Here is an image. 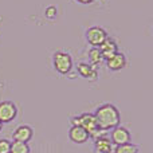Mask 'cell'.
Here are the masks:
<instances>
[{"mask_svg": "<svg viewBox=\"0 0 153 153\" xmlns=\"http://www.w3.org/2000/svg\"><path fill=\"white\" fill-rule=\"evenodd\" d=\"M97 125L101 130H110L114 129L116 126L120 125V111L117 110L116 106L110 105V103H105V105L100 106L94 114Z\"/></svg>", "mask_w": 153, "mask_h": 153, "instance_id": "cell-1", "label": "cell"}, {"mask_svg": "<svg viewBox=\"0 0 153 153\" xmlns=\"http://www.w3.org/2000/svg\"><path fill=\"white\" fill-rule=\"evenodd\" d=\"M73 126H82L87 133H89V137H93L94 140L102 137L105 134V130H101L97 125L94 114H81V116L73 118Z\"/></svg>", "mask_w": 153, "mask_h": 153, "instance_id": "cell-2", "label": "cell"}, {"mask_svg": "<svg viewBox=\"0 0 153 153\" xmlns=\"http://www.w3.org/2000/svg\"><path fill=\"white\" fill-rule=\"evenodd\" d=\"M54 67L61 74H69L73 67V59L67 53H56L54 55Z\"/></svg>", "mask_w": 153, "mask_h": 153, "instance_id": "cell-3", "label": "cell"}, {"mask_svg": "<svg viewBox=\"0 0 153 153\" xmlns=\"http://www.w3.org/2000/svg\"><path fill=\"white\" fill-rule=\"evenodd\" d=\"M16 114H18V109L13 102H11V101L0 102V122L1 124L13 121L16 118Z\"/></svg>", "mask_w": 153, "mask_h": 153, "instance_id": "cell-4", "label": "cell"}, {"mask_svg": "<svg viewBox=\"0 0 153 153\" xmlns=\"http://www.w3.org/2000/svg\"><path fill=\"white\" fill-rule=\"evenodd\" d=\"M86 38L87 42L93 46V47H98V46L102 45V42L108 38V34L103 28L101 27H91L89 28V31L86 32Z\"/></svg>", "mask_w": 153, "mask_h": 153, "instance_id": "cell-5", "label": "cell"}, {"mask_svg": "<svg viewBox=\"0 0 153 153\" xmlns=\"http://www.w3.org/2000/svg\"><path fill=\"white\" fill-rule=\"evenodd\" d=\"M110 138L113 145L118 146V145H124V144H129L130 143V133L128 132L125 128L122 126H116L114 129H111L110 133Z\"/></svg>", "mask_w": 153, "mask_h": 153, "instance_id": "cell-6", "label": "cell"}, {"mask_svg": "<svg viewBox=\"0 0 153 153\" xmlns=\"http://www.w3.org/2000/svg\"><path fill=\"white\" fill-rule=\"evenodd\" d=\"M98 50H100L101 54H102L103 61H106V59H109L111 55L118 53V51H117L118 47H117L116 42H114L113 39H110V38H106V39L102 42V45L98 46Z\"/></svg>", "mask_w": 153, "mask_h": 153, "instance_id": "cell-7", "label": "cell"}, {"mask_svg": "<svg viewBox=\"0 0 153 153\" xmlns=\"http://www.w3.org/2000/svg\"><path fill=\"white\" fill-rule=\"evenodd\" d=\"M125 65H126V59H125L124 54H121V53H116L109 59H106V66L111 71H118V70L124 69Z\"/></svg>", "mask_w": 153, "mask_h": 153, "instance_id": "cell-8", "label": "cell"}, {"mask_svg": "<svg viewBox=\"0 0 153 153\" xmlns=\"http://www.w3.org/2000/svg\"><path fill=\"white\" fill-rule=\"evenodd\" d=\"M69 137L73 143L75 144H83L89 140V133L82 126H71L69 132Z\"/></svg>", "mask_w": 153, "mask_h": 153, "instance_id": "cell-9", "label": "cell"}, {"mask_svg": "<svg viewBox=\"0 0 153 153\" xmlns=\"http://www.w3.org/2000/svg\"><path fill=\"white\" fill-rule=\"evenodd\" d=\"M13 141H19V143H28L32 138V129L27 125H22L13 132Z\"/></svg>", "mask_w": 153, "mask_h": 153, "instance_id": "cell-10", "label": "cell"}, {"mask_svg": "<svg viewBox=\"0 0 153 153\" xmlns=\"http://www.w3.org/2000/svg\"><path fill=\"white\" fill-rule=\"evenodd\" d=\"M95 151L97 153H111L113 152V143L109 137L102 136L95 140Z\"/></svg>", "mask_w": 153, "mask_h": 153, "instance_id": "cell-11", "label": "cell"}, {"mask_svg": "<svg viewBox=\"0 0 153 153\" xmlns=\"http://www.w3.org/2000/svg\"><path fill=\"white\" fill-rule=\"evenodd\" d=\"M78 73L81 74L83 78L87 79H95L97 78V71H95L94 67L89 66L86 63H79L78 65Z\"/></svg>", "mask_w": 153, "mask_h": 153, "instance_id": "cell-12", "label": "cell"}, {"mask_svg": "<svg viewBox=\"0 0 153 153\" xmlns=\"http://www.w3.org/2000/svg\"><path fill=\"white\" fill-rule=\"evenodd\" d=\"M10 153H30V148L26 143L13 141V143H11Z\"/></svg>", "mask_w": 153, "mask_h": 153, "instance_id": "cell-13", "label": "cell"}, {"mask_svg": "<svg viewBox=\"0 0 153 153\" xmlns=\"http://www.w3.org/2000/svg\"><path fill=\"white\" fill-rule=\"evenodd\" d=\"M89 58L93 65H100L101 62L103 61V56H102V54H101V51L98 50V47H93L91 50L89 51Z\"/></svg>", "mask_w": 153, "mask_h": 153, "instance_id": "cell-14", "label": "cell"}, {"mask_svg": "<svg viewBox=\"0 0 153 153\" xmlns=\"http://www.w3.org/2000/svg\"><path fill=\"white\" fill-rule=\"evenodd\" d=\"M114 153H138V149L133 144H124V145H118L116 148Z\"/></svg>", "mask_w": 153, "mask_h": 153, "instance_id": "cell-15", "label": "cell"}, {"mask_svg": "<svg viewBox=\"0 0 153 153\" xmlns=\"http://www.w3.org/2000/svg\"><path fill=\"white\" fill-rule=\"evenodd\" d=\"M11 143L7 140H0V153H10Z\"/></svg>", "mask_w": 153, "mask_h": 153, "instance_id": "cell-16", "label": "cell"}, {"mask_svg": "<svg viewBox=\"0 0 153 153\" xmlns=\"http://www.w3.org/2000/svg\"><path fill=\"white\" fill-rule=\"evenodd\" d=\"M46 16H47L48 19H54L56 16V8L54 7V5L48 7L47 10H46Z\"/></svg>", "mask_w": 153, "mask_h": 153, "instance_id": "cell-17", "label": "cell"}, {"mask_svg": "<svg viewBox=\"0 0 153 153\" xmlns=\"http://www.w3.org/2000/svg\"><path fill=\"white\" fill-rule=\"evenodd\" d=\"M76 1L82 3V4H89V3H91L93 0H76Z\"/></svg>", "mask_w": 153, "mask_h": 153, "instance_id": "cell-18", "label": "cell"}, {"mask_svg": "<svg viewBox=\"0 0 153 153\" xmlns=\"http://www.w3.org/2000/svg\"><path fill=\"white\" fill-rule=\"evenodd\" d=\"M1 128H3V124H1V122H0V130H1Z\"/></svg>", "mask_w": 153, "mask_h": 153, "instance_id": "cell-19", "label": "cell"}]
</instances>
